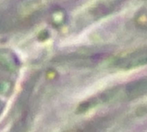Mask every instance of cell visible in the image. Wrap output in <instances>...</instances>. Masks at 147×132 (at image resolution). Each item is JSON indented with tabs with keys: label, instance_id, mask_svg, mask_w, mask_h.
Here are the masks:
<instances>
[{
	"label": "cell",
	"instance_id": "cell-1",
	"mask_svg": "<svg viewBox=\"0 0 147 132\" xmlns=\"http://www.w3.org/2000/svg\"><path fill=\"white\" fill-rule=\"evenodd\" d=\"M116 64L119 68L126 70L147 64V46L122 57L117 61Z\"/></svg>",
	"mask_w": 147,
	"mask_h": 132
},
{
	"label": "cell",
	"instance_id": "cell-2",
	"mask_svg": "<svg viewBox=\"0 0 147 132\" xmlns=\"http://www.w3.org/2000/svg\"><path fill=\"white\" fill-rule=\"evenodd\" d=\"M97 128H98V125H96V123H94V124L89 125L85 127L77 129L72 132H96Z\"/></svg>",
	"mask_w": 147,
	"mask_h": 132
},
{
	"label": "cell",
	"instance_id": "cell-3",
	"mask_svg": "<svg viewBox=\"0 0 147 132\" xmlns=\"http://www.w3.org/2000/svg\"><path fill=\"white\" fill-rule=\"evenodd\" d=\"M144 112H147V105L144 107V108H143V110H142V113H144Z\"/></svg>",
	"mask_w": 147,
	"mask_h": 132
}]
</instances>
